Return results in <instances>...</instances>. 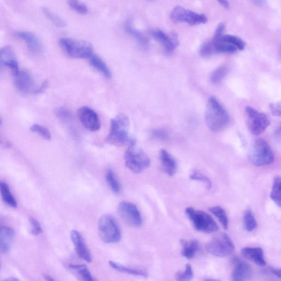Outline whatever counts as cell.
<instances>
[{
	"mask_svg": "<svg viewBox=\"0 0 281 281\" xmlns=\"http://www.w3.org/2000/svg\"><path fill=\"white\" fill-rule=\"evenodd\" d=\"M159 158L163 171L169 176L174 175L177 171L178 165L175 159L165 149L160 151Z\"/></svg>",
	"mask_w": 281,
	"mask_h": 281,
	"instance_id": "19",
	"label": "cell"
},
{
	"mask_svg": "<svg viewBox=\"0 0 281 281\" xmlns=\"http://www.w3.org/2000/svg\"><path fill=\"white\" fill-rule=\"evenodd\" d=\"M0 268H1V263H0Z\"/></svg>",
	"mask_w": 281,
	"mask_h": 281,
	"instance_id": "50",
	"label": "cell"
},
{
	"mask_svg": "<svg viewBox=\"0 0 281 281\" xmlns=\"http://www.w3.org/2000/svg\"><path fill=\"white\" fill-rule=\"evenodd\" d=\"M205 281H221V280L217 279H208Z\"/></svg>",
	"mask_w": 281,
	"mask_h": 281,
	"instance_id": "48",
	"label": "cell"
},
{
	"mask_svg": "<svg viewBox=\"0 0 281 281\" xmlns=\"http://www.w3.org/2000/svg\"><path fill=\"white\" fill-rule=\"evenodd\" d=\"M185 213L195 230L207 233L216 232L219 230L216 222L205 212L188 207L186 209Z\"/></svg>",
	"mask_w": 281,
	"mask_h": 281,
	"instance_id": "4",
	"label": "cell"
},
{
	"mask_svg": "<svg viewBox=\"0 0 281 281\" xmlns=\"http://www.w3.org/2000/svg\"><path fill=\"white\" fill-rule=\"evenodd\" d=\"M68 4L71 9L79 13V14L82 15L88 14V8L84 4L80 2L75 1V0H71V1L68 2Z\"/></svg>",
	"mask_w": 281,
	"mask_h": 281,
	"instance_id": "37",
	"label": "cell"
},
{
	"mask_svg": "<svg viewBox=\"0 0 281 281\" xmlns=\"http://www.w3.org/2000/svg\"><path fill=\"white\" fill-rule=\"evenodd\" d=\"M125 30L127 33L136 39L143 48L147 49L149 46V41L146 36L141 31L134 27L132 22L128 21L125 24Z\"/></svg>",
	"mask_w": 281,
	"mask_h": 281,
	"instance_id": "24",
	"label": "cell"
},
{
	"mask_svg": "<svg viewBox=\"0 0 281 281\" xmlns=\"http://www.w3.org/2000/svg\"><path fill=\"white\" fill-rule=\"evenodd\" d=\"M56 115L62 121L67 122L70 120L72 114L70 111L64 107H58L55 109Z\"/></svg>",
	"mask_w": 281,
	"mask_h": 281,
	"instance_id": "39",
	"label": "cell"
},
{
	"mask_svg": "<svg viewBox=\"0 0 281 281\" xmlns=\"http://www.w3.org/2000/svg\"><path fill=\"white\" fill-rule=\"evenodd\" d=\"M15 232L8 226L0 227V252L6 253L9 252L14 243Z\"/></svg>",
	"mask_w": 281,
	"mask_h": 281,
	"instance_id": "18",
	"label": "cell"
},
{
	"mask_svg": "<svg viewBox=\"0 0 281 281\" xmlns=\"http://www.w3.org/2000/svg\"><path fill=\"white\" fill-rule=\"evenodd\" d=\"M243 256L260 266H265L266 261L262 248L260 247H246L241 251Z\"/></svg>",
	"mask_w": 281,
	"mask_h": 281,
	"instance_id": "20",
	"label": "cell"
},
{
	"mask_svg": "<svg viewBox=\"0 0 281 281\" xmlns=\"http://www.w3.org/2000/svg\"><path fill=\"white\" fill-rule=\"evenodd\" d=\"M44 278L47 281H56L53 277H52L49 275H47V274H46V275L44 276Z\"/></svg>",
	"mask_w": 281,
	"mask_h": 281,
	"instance_id": "46",
	"label": "cell"
},
{
	"mask_svg": "<svg viewBox=\"0 0 281 281\" xmlns=\"http://www.w3.org/2000/svg\"><path fill=\"white\" fill-rule=\"evenodd\" d=\"M209 210L217 217L225 229H227L228 226V219L225 209L220 206H215L210 208Z\"/></svg>",
	"mask_w": 281,
	"mask_h": 281,
	"instance_id": "32",
	"label": "cell"
},
{
	"mask_svg": "<svg viewBox=\"0 0 281 281\" xmlns=\"http://www.w3.org/2000/svg\"><path fill=\"white\" fill-rule=\"evenodd\" d=\"M228 71V69L225 65H223V66L215 69L211 76V82L215 84L221 83L227 74Z\"/></svg>",
	"mask_w": 281,
	"mask_h": 281,
	"instance_id": "33",
	"label": "cell"
},
{
	"mask_svg": "<svg viewBox=\"0 0 281 281\" xmlns=\"http://www.w3.org/2000/svg\"><path fill=\"white\" fill-rule=\"evenodd\" d=\"M5 67L10 68L15 76L20 71L15 52L10 46L0 49V69Z\"/></svg>",
	"mask_w": 281,
	"mask_h": 281,
	"instance_id": "14",
	"label": "cell"
},
{
	"mask_svg": "<svg viewBox=\"0 0 281 281\" xmlns=\"http://www.w3.org/2000/svg\"><path fill=\"white\" fill-rule=\"evenodd\" d=\"M29 222L31 225V233L34 236H38L43 232L42 227L38 221L33 217L29 218Z\"/></svg>",
	"mask_w": 281,
	"mask_h": 281,
	"instance_id": "40",
	"label": "cell"
},
{
	"mask_svg": "<svg viewBox=\"0 0 281 281\" xmlns=\"http://www.w3.org/2000/svg\"><path fill=\"white\" fill-rule=\"evenodd\" d=\"M70 236L77 256L88 263H91L92 256L81 233L76 230H72Z\"/></svg>",
	"mask_w": 281,
	"mask_h": 281,
	"instance_id": "15",
	"label": "cell"
},
{
	"mask_svg": "<svg viewBox=\"0 0 281 281\" xmlns=\"http://www.w3.org/2000/svg\"><path fill=\"white\" fill-rule=\"evenodd\" d=\"M117 213L122 220L128 226L139 227L142 225L141 213L138 208L132 203L121 202L117 207Z\"/></svg>",
	"mask_w": 281,
	"mask_h": 281,
	"instance_id": "11",
	"label": "cell"
},
{
	"mask_svg": "<svg viewBox=\"0 0 281 281\" xmlns=\"http://www.w3.org/2000/svg\"><path fill=\"white\" fill-rule=\"evenodd\" d=\"M248 158L253 166L261 167L271 164L274 155L268 143L264 139H258L253 142Z\"/></svg>",
	"mask_w": 281,
	"mask_h": 281,
	"instance_id": "3",
	"label": "cell"
},
{
	"mask_svg": "<svg viewBox=\"0 0 281 281\" xmlns=\"http://www.w3.org/2000/svg\"><path fill=\"white\" fill-rule=\"evenodd\" d=\"M16 35L27 44L28 49L32 53H40L42 45L35 35L29 31H22L17 32Z\"/></svg>",
	"mask_w": 281,
	"mask_h": 281,
	"instance_id": "21",
	"label": "cell"
},
{
	"mask_svg": "<svg viewBox=\"0 0 281 281\" xmlns=\"http://www.w3.org/2000/svg\"><path fill=\"white\" fill-rule=\"evenodd\" d=\"M244 224L245 229L248 232L253 231L258 226L256 219L250 209H248L244 214Z\"/></svg>",
	"mask_w": 281,
	"mask_h": 281,
	"instance_id": "30",
	"label": "cell"
},
{
	"mask_svg": "<svg viewBox=\"0 0 281 281\" xmlns=\"http://www.w3.org/2000/svg\"><path fill=\"white\" fill-rule=\"evenodd\" d=\"M224 40L230 43L236 47L238 50H243L246 47V44L244 41L236 36L227 34L223 35Z\"/></svg>",
	"mask_w": 281,
	"mask_h": 281,
	"instance_id": "36",
	"label": "cell"
},
{
	"mask_svg": "<svg viewBox=\"0 0 281 281\" xmlns=\"http://www.w3.org/2000/svg\"><path fill=\"white\" fill-rule=\"evenodd\" d=\"M151 34L163 46L167 54H172L178 47L179 39L175 32L168 34L161 30L155 29L151 31Z\"/></svg>",
	"mask_w": 281,
	"mask_h": 281,
	"instance_id": "13",
	"label": "cell"
},
{
	"mask_svg": "<svg viewBox=\"0 0 281 281\" xmlns=\"http://www.w3.org/2000/svg\"><path fill=\"white\" fill-rule=\"evenodd\" d=\"M219 3L225 9H229L230 8V4L228 2L220 1Z\"/></svg>",
	"mask_w": 281,
	"mask_h": 281,
	"instance_id": "45",
	"label": "cell"
},
{
	"mask_svg": "<svg viewBox=\"0 0 281 281\" xmlns=\"http://www.w3.org/2000/svg\"><path fill=\"white\" fill-rule=\"evenodd\" d=\"M69 269L80 281H96L85 264H69Z\"/></svg>",
	"mask_w": 281,
	"mask_h": 281,
	"instance_id": "23",
	"label": "cell"
},
{
	"mask_svg": "<svg viewBox=\"0 0 281 281\" xmlns=\"http://www.w3.org/2000/svg\"><path fill=\"white\" fill-rule=\"evenodd\" d=\"M48 86V81H44V82L43 83V84H42L41 87L40 88H39L38 89H37V90L35 91V92H36V93H41L43 92V91H44L47 88Z\"/></svg>",
	"mask_w": 281,
	"mask_h": 281,
	"instance_id": "43",
	"label": "cell"
},
{
	"mask_svg": "<svg viewBox=\"0 0 281 281\" xmlns=\"http://www.w3.org/2000/svg\"><path fill=\"white\" fill-rule=\"evenodd\" d=\"M106 179L112 191L116 194H119L121 192V186L112 170L110 169L107 170Z\"/></svg>",
	"mask_w": 281,
	"mask_h": 281,
	"instance_id": "31",
	"label": "cell"
},
{
	"mask_svg": "<svg viewBox=\"0 0 281 281\" xmlns=\"http://www.w3.org/2000/svg\"><path fill=\"white\" fill-rule=\"evenodd\" d=\"M109 265L111 267L117 271L122 273H126L133 275L140 276L147 278L148 277V272L146 271L141 269H136V268L129 267L124 266L119 263L114 262L112 261H109Z\"/></svg>",
	"mask_w": 281,
	"mask_h": 281,
	"instance_id": "25",
	"label": "cell"
},
{
	"mask_svg": "<svg viewBox=\"0 0 281 281\" xmlns=\"http://www.w3.org/2000/svg\"><path fill=\"white\" fill-rule=\"evenodd\" d=\"M252 276V270L250 265L238 261L235 264L231 274L232 281H250Z\"/></svg>",
	"mask_w": 281,
	"mask_h": 281,
	"instance_id": "17",
	"label": "cell"
},
{
	"mask_svg": "<svg viewBox=\"0 0 281 281\" xmlns=\"http://www.w3.org/2000/svg\"><path fill=\"white\" fill-rule=\"evenodd\" d=\"M60 45L68 56L79 59L89 58L93 55V49L89 43L71 38H62Z\"/></svg>",
	"mask_w": 281,
	"mask_h": 281,
	"instance_id": "5",
	"label": "cell"
},
{
	"mask_svg": "<svg viewBox=\"0 0 281 281\" xmlns=\"http://www.w3.org/2000/svg\"><path fill=\"white\" fill-rule=\"evenodd\" d=\"M171 18L174 22L185 23L191 25L205 24L208 21V18L205 15L187 10L179 6H176L173 10Z\"/></svg>",
	"mask_w": 281,
	"mask_h": 281,
	"instance_id": "10",
	"label": "cell"
},
{
	"mask_svg": "<svg viewBox=\"0 0 281 281\" xmlns=\"http://www.w3.org/2000/svg\"><path fill=\"white\" fill-rule=\"evenodd\" d=\"M130 122L128 117L123 114L116 115L110 122V128L106 142L109 144L121 147L136 143L135 139L129 135Z\"/></svg>",
	"mask_w": 281,
	"mask_h": 281,
	"instance_id": "1",
	"label": "cell"
},
{
	"mask_svg": "<svg viewBox=\"0 0 281 281\" xmlns=\"http://www.w3.org/2000/svg\"><path fill=\"white\" fill-rule=\"evenodd\" d=\"M77 115L83 127L90 132H96L100 129L99 116L92 109L83 107L78 110Z\"/></svg>",
	"mask_w": 281,
	"mask_h": 281,
	"instance_id": "12",
	"label": "cell"
},
{
	"mask_svg": "<svg viewBox=\"0 0 281 281\" xmlns=\"http://www.w3.org/2000/svg\"><path fill=\"white\" fill-rule=\"evenodd\" d=\"M270 108L272 114L276 116H280V103H272L270 104Z\"/></svg>",
	"mask_w": 281,
	"mask_h": 281,
	"instance_id": "42",
	"label": "cell"
},
{
	"mask_svg": "<svg viewBox=\"0 0 281 281\" xmlns=\"http://www.w3.org/2000/svg\"><path fill=\"white\" fill-rule=\"evenodd\" d=\"M270 271L274 274V276L280 278V270L278 269H274V268H271Z\"/></svg>",
	"mask_w": 281,
	"mask_h": 281,
	"instance_id": "44",
	"label": "cell"
},
{
	"mask_svg": "<svg viewBox=\"0 0 281 281\" xmlns=\"http://www.w3.org/2000/svg\"><path fill=\"white\" fill-rule=\"evenodd\" d=\"M281 180L279 176H276L274 179L273 185L270 193L271 199L276 204L279 208L281 206Z\"/></svg>",
	"mask_w": 281,
	"mask_h": 281,
	"instance_id": "28",
	"label": "cell"
},
{
	"mask_svg": "<svg viewBox=\"0 0 281 281\" xmlns=\"http://www.w3.org/2000/svg\"><path fill=\"white\" fill-rule=\"evenodd\" d=\"M44 14L47 17L49 20L59 28H64L66 27L67 23L64 19L52 12L49 9L44 7L42 8Z\"/></svg>",
	"mask_w": 281,
	"mask_h": 281,
	"instance_id": "29",
	"label": "cell"
},
{
	"mask_svg": "<svg viewBox=\"0 0 281 281\" xmlns=\"http://www.w3.org/2000/svg\"><path fill=\"white\" fill-rule=\"evenodd\" d=\"M30 130L32 133L37 134L43 137L46 140H50L51 139V135L49 129L38 124H33L30 128Z\"/></svg>",
	"mask_w": 281,
	"mask_h": 281,
	"instance_id": "35",
	"label": "cell"
},
{
	"mask_svg": "<svg viewBox=\"0 0 281 281\" xmlns=\"http://www.w3.org/2000/svg\"><path fill=\"white\" fill-rule=\"evenodd\" d=\"M190 179L195 180L199 181L204 183L208 189H211L212 187V182L209 178L206 175L198 172H194L190 175Z\"/></svg>",
	"mask_w": 281,
	"mask_h": 281,
	"instance_id": "38",
	"label": "cell"
},
{
	"mask_svg": "<svg viewBox=\"0 0 281 281\" xmlns=\"http://www.w3.org/2000/svg\"><path fill=\"white\" fill-rule=\"evenodd\" d=\"M207 251L219 258L230 256L235 250L232 240L225 233H221L214 237L206 245Z\"/></svg>",
	"mask_w": 281,
	"mask_h": 281,
	"instance_id": "8",
	"label": "cell"
},
{
	"mask_svg": "<svg viewBox=\"0 0 281 281\" xmlns=\"http://www.w3.org/2000/svg\"><path fill=\"white\" fill-rule=\"evenodd\" d=\"M15 77V86L19 91L23 93L28 94L34 90V79L28 71H20Z\"/></svg>",
	"mask_w": 281,
	"mask_h": 281,
	"instance_id": "16",
	"label": "cell"
},
{
	"mask_svg": "<svg viewBox=\"0 0 281 281\" xmlns=\"http://www.w3.org/2000/svg\"><path fill=\"white\" fill-rule=\"evenodd\" d=\"M89 58L91 65L95 69L100 71L103 75L108 78V79L110 78L112 74H111L110 71L106 64L104 62L100 57L97 55H93Z\"/></svg>",
	"mask_w": 281,
	"mask_h": 281,
	"instance_id": "27",
	"label": "cell"
},
{
	"mask_svg": "<svg viewBox=\"0 0 281 281\" xmlns=\"http://www.w3.org/2000/svg\"><path fill=\"white\" fill-rule=\"evenodd\" d=\"M181 244L182 247V256L187 259L193 258L200 250V245L197 240L182 239Z\"/></svg>",
	"mask_w": 281,
	"mask_h": 281,
	"instance_id": "22",
	"label": "cell"
},
{
	"mask_svg": "<svg viewBox=\"0 0 281 281\" xmlns=\"http://www.w3.org/2000/svg\"><path fill=\"white\" fill-rule=\"evenodd\" d=\"M0 193H1L2 197L6 204L12 208H17V201L14 196L13 195L10 188L7 183L4 181H0Z\"/></svg>",
	"mask_w": 281,
	"mask_h": 281,
	"instance_id": "26",
	"label": "cell"
},
{
	"mask_svg": "<svg viewBox=\"0 0 281 281\" xmlns=\"http://www.w3.org/2000/svg\"><path fill=\"white\" fill-rule=\"evenodd\" d=\"M2 124V121H1V119H0V124Z\"/></svg>",
	"mask_w": 281,
	"mask_h": 281,
	"instance_id": "49",
	"label": "cell"
},
{
	"mask_svg": "<svg viewBox=\"0 0 281 281\" xmlns=\"http://www.w3.org/2000/svg\"><path fill=\"white\" fill-rule=\"evenodd\" d=\"M193 276L192 266L191 265L187 264L184 271H179L175 273V278L177 281H191Z\"/></svg>",
	"mask_w": 281,
	"mask_h": 281,
	"instance_id": "34",
	"label": "cell"
},
{
	"mask_svg": "<svg viewBox=\"0 0 281 281\" xmlns=\"http://www.w3.org/2000/svg\"><path fill=\"white\" fill-rule=\"evenodd\" d=\"M5 281H19L15 277H9L5 280Z\"/></svg>",
	"mask_w": 281,
	"mask_h": 281,
	"instance_id": "47",
	"label": "cell"
},
{
	"mask_svg": "<svg viewBox=\"0 0 281 281\" xmlns=\"http://www.w3.org/2000/svg\"><path fill=\"white\" fill-rule=\"evenodd\" d=\"M205 120L208 128L213 132L218 133L227 126L230 117L216 98L211 97L207 103Z\"/></svg>",
	"mask_w": 281,
	"mask_h": 281,
	"instance_id": "2",
	"label": "cell"
},
{
	"mask_svg": "<svg viewBox=\"0 0 281 281\" xmlns=\"http://www.w3.org/2000/svg\"><path fill=\"white\" fill-rule=\"evenodd\" d=\"M100 237L104 243H119L122 238L119 226L115 219L109 214L103 215L99 221Z\"/></svg>",
	"mask_w": 281,
	"mask_h": 281,
	"instance_id": "7",
	"label": "cell"
},
{
	"mask_svg": "<svg viewBox=\"0 0 281 281\" xmlns=\"http://www.w3.org/2000/svg\"><path fill=\"white\" fill-rule=\"evenodd\" d=\"M153 136L156 139L162 140H166L168 138V134L165 130L162 129H157L153 131L152 133Z\"/></svg>",
	"mask_w": 281,
	"mask_h": 281,
	"instance_id": "41",
	"label": "cell"
},
{
	"mask_svg": "<svg viewBox=\"0 0 281 281\" xmlns=\"http://www.w3.org/2000/svg\"><path fill=\"white\" fill-rule=\"evenodd\" d=\"M247 125L250 132L255 136L263 134L270 126L269 117L253 108L248 106L246 108Z\"/></svg>",
	"mask_w": 281,
	"mask_h": 281,
	"instance_id": "9",
	"label": "cell"
},
{
	"mask_svg": "<svg viewBox=\"0 0 281 281\" xmlns=\"http://www.w3.org/2000/svg\"><path fill=\"white\" fill-rule=\"evenodd\" d=\"M128 146L124 156L126 167L135 174L145 171L151 165V160L147 155L136 146V143Z\"/></svg>",
	"mask_w": 281,
	"mask_h": 281,
	"instance_id": "6",
	"label": "cell"
}]
</instances>
